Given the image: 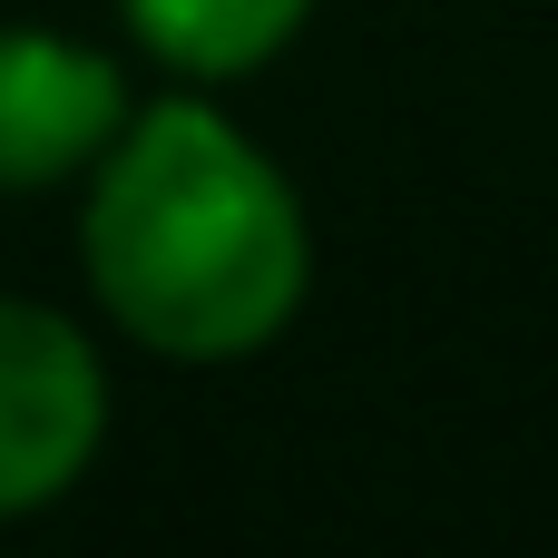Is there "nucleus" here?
<instances>
[{
	"instance_id": "f257e3e1",
	"label": "nucleus",
	"mask_w": 558,
	"mask_h": 558,
	"mask_svg": "<svg viewBox=\"0 0 558 558\" xmlns=\"http://www.w3.org/2000/svg\"><path fill=\"white\" fill-rule=\"evenodd\" d=\"M78 284L98 324L157 363H245L284 343L314 294L304 186L216 88H157L78 177Z\"/></svg>"
},
{
	"instance_id": "f03ea898",
	"label": "nucleus",
	"mask_w": 558,
	"mask_h": 558,
	"mask_svg": "<svg viewBox=\"0 0 558 558\" xmlns=\"http://www.w3.org/2000/svg\"><path fill=\"white\" fill-rule=\"evenodd\" d=\"M108 451L98 333L39 294H0V530L59 510Z\"/></svg>"
},
{
	"instance_id": "7ed1b4c3",
	"label": "nucleus",
	"mask_w": 558,
	"mask_h": 558,
	"mask_svg": "<svg viewBox=\"0 0 558 558\" xmlns=\"http://www.w3.org/2000/svg\"><path fill=\"white\" fill-rule=\"evenodd\" d=\"M137 118L128 59L59 20H0V196H78Z\"/></svg>"
},
{
	"instance_id": "20e7f679",
	"label": "nucleus",
	"mask_w": 558,
	"mask_h": 558,
	"mask_svg": "<svg viewBox=\"0 0 558 558\" xmlns=\"http://www.w3.org/2000/svg\"><path fill=\"white\" fill-rule=\"evenodd\" d=\"M108 10H118L128 49L147 69H167L177 88H235V78L275 69L314 20V0H108Z\"/></svg>"
}]
</instances>
